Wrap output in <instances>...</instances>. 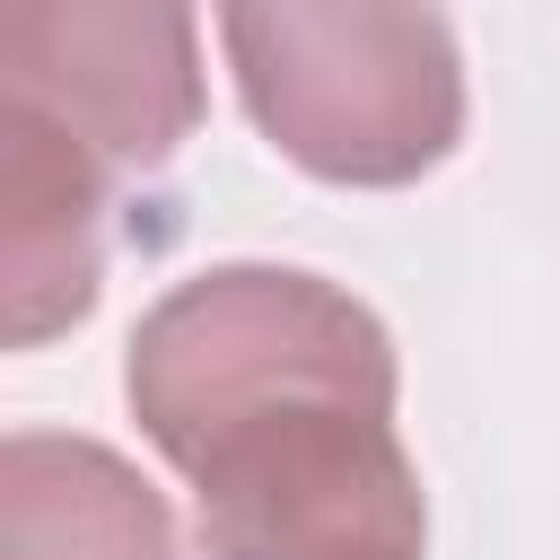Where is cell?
I'll list each match as a JSON object with an SVG mask.
<instances>
[{
    "mask_svg": "<svg viewBox=\"0 0 560 560\" xmlns=\"http://www.w3.org/2000/svg\"><path fill=\"white\" fill-rule=\"evenodd\" d=\"M219 44L262 140L315 184H420L464 140V61L438 9H228Z\"/></svg>",
    "mask_w": 560,
    "mask_h": 560,
    "instance_id": "obj_2",
    "label": "cell"
},
{
    "mask_svg": "<svg viewBox=\"0 0 560 560\" xmlns=\"http://www.w3.org/2000/svg\"><path fill=\"white\" fill-rule=\"evenodd\" d=\"M394 341L324 271L210 262L122 350L140 438L192 481L201 560H429Z\"/></svg>",
    "mask_w": 560,
    "mask_h": 560,
    "instance_id": "obj_1",
    "label": "cell"
},
{
    "mask_svg": "<svg viewBox=\"0 0 560 560\" xmlns=\"http://www.w3.org/2000/svg\"><path fill=\"white\" fill-rule=\"evenodd\" d=\"M0 560H175V516L114 446L18 429L0 446Z\"/></svg>",
    "mask_w": 560,
    "mask_h": 560,
    "instance_id": "obj_5",
    "label": "cell"
},
{
    "mask_svg": "<svg viewBox=\"0 0 560 560\" xmlns=\"http://www.w3.org/2000/svg\"><path fill=\"white\" fill-rule=\"evenodd\" d=\"M0 105L44 114L105 175H149L201 122V26L192 9L18 0L0 9Z\"/></svg>",
    "mask_w": 560,
    "mask_h": 560,
    "instance_id": "obj_3",
    "label": "cell"
},
{
    "mask_svg": "<svg viewBox=\"0 0 560 560\" xmlns=\"http://www.w3.org/2000/svg\"><path fill=\"white\" fill-rule=\"evenodd\" d=\"M105 289V166L26 105H0V332L35 350Z\"/></svg>",
    "mask_w": 560,
    "mask_h": 560,
    "instance_id": "obj_4",
    "label": "cell"
}]
</instances>
